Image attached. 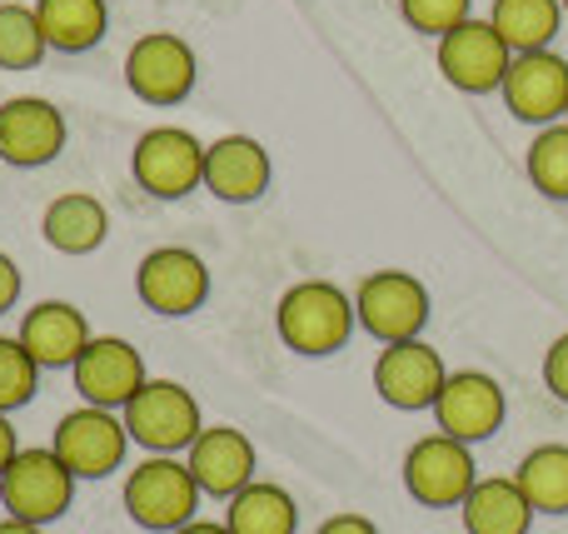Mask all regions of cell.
<instances>
[{
	"label": "cell",
	"instance_id": "obj_1",
	"mask_svg": "<svg viewBox=\"0 0 568 534\" xmlns=\"http://www.w3.org/2000/svg\"><path fill=\"white\" fill-rule=\"evenodd\" d=\"M354 325H359L354 320V295H344L329 280H300L275 305V330L284 350H294L304 360H324L334 350H344Z\"/></svg>",
	"mask_w": 568,
	"mask_h": 534
},
{
	"label": "cell",
	"instance_id": "obj_2",
	"mask_svg": "<svg viewBox=\"0 0 568 534\" xmlns=\"http://www.w3.org/2000/svg\"><path fill=\"white\" fill-rule=\"evenodd\" d=\"M125 515L135 520L140 530H155V534H175L180 525H190L200 510V485L190 475L185 460L175 455H145L135 470L125 475Z\"/></svg>",
	"mask_w": 568,
	"mask_h": 534
},
{
	"label": "cell",
	"instance_id": "obj_3",
	"mask_svg": "<svg viewBox=\"0 0 568 534\" xmlns=\"http://www.w3.org/2000/svg\"><path fill=\"white\" fill-rule=\"evenodd\" d=\"M120 420H125L130 440L140 450H150V455H185L200 440V430H205L200 400L175 380H145L135 390V400L120 410Z\"/></svg>",
	"mask_w": 568,
	"mask_h": 534
},
{
	"label": "cell",
	"instance_id": "obj_4",
	"mask_svg": "<svg viewBox=\"0 0 568 534\" xmlns=\"http://www.w3.org/2000/svg\"><path fill=\"white\" fill-rule=\"evenodd\" d=\"M130 175L155 200H185L205 185V140L185 125H155L135 140Z\"/></svg>",
	"mask_w": 568,
	"mask_h": 534
},
{
	"label": "cell",
	"instance_id": "obj_5",
	"mask_svg": "<svg viewBox=\"0 0 568 534\" xmlns=\"http://www.w3.org/2000/svg\"><path fill=\"white\" fill-rule=\"evenodd\" d=\"M354 320L369 330L379 345H399V340H419L429 325V290L414 280L409 270H374L354 290Z\"/></svg>",
	"mask_w": 568,
	"mask_h": 534
},
{
	"label": "cell",
	"instance_id": "obj_6",
	"mask_svg": "<svg viewBox=\"0 0 568 534\" xmlns=\"http://www.w3.org/2000/svg\"><path fill=\"white\" fill-rule=\"evenodd\" d=\"M75 485L80 480L65 470V460L50 445H36V450H20L6 465V475H0V505L16 520L50 525V520H60L75 505Z\"/></svg>",
	"mask_w": 568,
	"mask_h": 534
},
{
	"label": "cell",
	"instance_id": "obj_7",
	"mask_svg": "<svg viewBox=\"0 0 568 534\" xmlns=\"http://www.w3.org/2000/svg\"><path fill=\"white\" fill-rule=\"evenodd\" d=\"M479 485V465H474V445L449 435H424L404 455V490L414 505L424 510H459L464 495Z\"/></svg>",
	"mask_w": 568,
	"mask_h": 534
},
{
	"label": "cell",
	"instance_id": "obj_8",
	"mask_svg": "<svg viewBox=\"0 0 568 534\" xmlns=\"http://www.w3.org/2000/svg\"><path fill=\"white\" fill-rule=\"evenodd\" d=\"M130 445H135V440H130L120 410H100V405H80V410H70V415H60L55 440H50V450L65 460V470L75 480L115 475V470L125 465Z\"/></svg>",
	"mask_w": 568,
	"mask_h": 534
},
{
	"label": "cell",
	"instance_id": "obj_9",
	"mask_svg": "<svg viewBox=\"0 0 568 534\" xmlns=\"http://www.w3.org/2000/svg\"><path fill=\"white\" fill-rule=\"evenodd\" d=\"M200 80V60L185 46V36L170 30H145L135 46L125 50V85L145 105H180Z\"/></svg>",
	"mask_w": 568,
	"mask_h": 534
},
{
	"label": "cell",
	"instance_id": "obj_10",
	"mask_svg": "<svg viewBox=\"0 0 568 534\" xmlns=\"http://www.w3.org/2000/svg\"><path fill=\"white\" fill-rule=\"evenodd\" d=\"M509 415V400H504V385L489 375V370H449L439 400H434V425L439 435L464 440V445H479Z\"/></svg>",
	"mask_w": 568,
	"mask_h": 534
},
{
	"label": "cell",
	"instance_id": "obj_11",
	"mask_svg": "<svg viewBox=\"0 0 568 534\" xmlns=\"http://www.w3.org/2000/svg\"><path fill=\"white\" fill-rule=\"evenodd\" d=\"M514 66V50L504 46V36L489 26V20H464L449 36H439V75L449 80L464 95H489V90L504 85Z\"/></svg>",
	"mask_w": 568,
	"mask_h": 534
},
{
	"label": "cell",
	"instance_id": "obj_12",
	"mask_svg": "<svg viewBox=\"0 0 568 534\" xmlns=\"http://www.w3.org/2000/svg\"><path fill=\"white\" fill-rule=\"evenodd\" d=\"M135 295L145 300V310L165 320H180V315H195L200 305L210 300V270L195 250L185 245H160L140 260L135 270Z\"/></svg>",
	"mask_w": 568,
	"mask_h": 534
},
{
	"label": "cell",
	"instance_id": "obj_13",
	"mask_svg": "<svg viewBox=\"0 0 568 534\" xmlns=\"http://www.w3.org/2000/svg\"><path fill=\"white\" fill-rule=\"evenodd\" d=\"M444 380H449V370H444V355L429 345V340L384 345L379 360H374V395H379L389 410H404V415L434 410Z\"/></svg>",
	"mask_w": 568,
	"mask_h": 534
},
{
	"label": "cell",
	"instance_id": "obj_14",
	"mask_svg": "<svg viewBox=\"0 0 568 534\" xmlns=\"http://www.w3.org/2000/svg\"><path fill=\"white\" fill-rule=\"evenodd\" d=\"M70 380H75V395L85 405L125 410L150 375H145V355L125 335H95L85 345V355L70 365Z\"/></svg>",
	"mask_w": 568,
	"mask_h": 534
},
{
	"label": "cell",
	"instance_id": "obj_15",
	"mask_svg": "<svg viewBox=\"0 0 568 534\" xmlns=\"http://www.w3.org/2000/svg\"><path fill=\"white\" fill-rule=\"evenodd\" d=\"M504 105L524 125H559L568 120V60L554 50H524L504 75Z\"/></svg>",
	"mask_w": 568,
	"mask_h": 534
},
{
	"label": "cell",
	"instance_id": "obj_16",
	"mask_svg": "<svg viewBox=\"0 0 568 534\" xmlns=\"http://www.w3.org/2000/svg\"><path fill=\"white\" fill-rule=\"evenodd\" d=\"M65 150V115L45 95H10L0 105V160L16 170H40Z\"/></svg>",
	"mask_w": 568,
	"mask_h": 534
},
{
	"label": "cell",
	"instance_id": "obj_17",
	"mask_svg": "<svg viewBox=\"0 0 568 534\" xmlns=\"http://www.w3.org/2000/svg\"><path fill=\"white\" fill-rule=\"evenodd\" d=\"M185 465L195 475L200 495H215V500H235L240 490L255 480V445H250L245 430L235 425H205L200 440L185 450Z\"/></svg>",
	"mask_w": 568,
	"mask_h": 534
},
{
	"label": "cell",
	"instance_id": "obj_18",
	"mask_svg": "<svg viewBox=\"0 0 568 534\" xmlns=\"http://www.w3.org/2000/svg\"><path fill=\"white\" fill-rule=\"evenodd\" d=\"M16 340L30 350V360L40 370H70L95 335H90V320L80 305H70V300H40V305L26 310Z\"/></svg>",
	"mask_w": 568,
	"mask_h": 534
},
{
	"label": "cell",
	"instance_id": "obj_19",
	"mask_svg": "<svg viewBox=\"0 0 568 534\" xmlns=\"http://www.w3.org/2000/svg\"><path fill=\"white\" fill-rule=\"evenodd\" d=\"M270 150L255 135H220L215 145H205V190L225 205H250L270 190Z\"/></svg>",
	"mask_w": 568,
	"mask_h": 534
},
{
	"label": "cell",
	"instance_id": "obj_20",
	"mask_svg": "<svg viewBox=\"0 0 568 534\" xmlns=\"http://www.w3.org/2000/svg\"><path fill=\"white\" fill-rule=\"evenodd\" d=\"M40 235H45V245L60 250V255H90V250H100L110 235V210L100 205L95 195H85V190H65V195H55L45 205Z\"/></svg>",
	"mask_w": 568,
	"mask_h": 534
},
{
	"label": "cell",
	"instance_id": "obj_21",
	"mask_svg": "<svg viewBox=\"0 0 568 534\" xmlns=\"http://www.w3.org/2000/svg\"><path fill=\"white\" fill-rule=\"evenodd\" d=\"M464 530L469 534H529L534 530V505L524 500L514 475H489L464 495L459 505Z\"/></svg>",
	"mask_w": 568,
	"mask_h": 534
},
{
	"label": "cell",
	"instance_id": "obj_22",
	"mask_svg": "<svg viewBox=\"0 0 568 534\" xmlns=\"http://www.w3.org/2000/svg\"><path fill=\"white\" fill-rule=\"evenodd\" d=\"M36 20L45 30V46L60 56H85L105 40L110 6L105 0H36Z\"/></svg>",
	"mask_w": 568,
	"mask_h": 534
},
{
	"label": "cell",
	"instance_id": "obj_23",
	"mask_svg": "<svg viewBox=\"0 0 568 534\" xmlns=\"http://www.w3.org/2000/svg\"><path fill=\"white\" fill-rule=\"evenodd\" d=\"M225 525L230 534H294L300 530V505L284 485L250 480L235 500H225Z\"/></svg>",
	"mask_w": 568,
	"mask_h": 534
},
{
	"label": "cell",
	"instance_id": "obj_24",
	"mask_svg": "<svg viewBox=\"0 0 568 534\" xmlns=\"http://www.w3.org/2000/svg\"><path fill=\"white\" fill-rule=\"evenodd\" d=\"M489 26L499 30L514 56H524V50H549L564 26V6L559 0H494Z\"/></svg>",
	"mask_w": 568,
	"mask_h": 534
},
{
	"label": "cell",
	"instance_id": "obj_25",
	"mask_svg": "<svg viewBox=\"0 0 568 534\" xmlns=\"http://www.w3.org/2000/svg\"><path fill=\"white\" fill-rule=\"evenodd\" d=\"M534 515H568V445H539L514 470Z\"/></svg>",
	"mask_w": 568,
	"mask_h": 534
},
{
	"label": "cell",
	"instance_id": "obj_26",
	"mask_svg": "<svg viewBox=\"0 0 568 534\" xmlns=\"http://www.w3.org/2000/svg\"><path fill=\"white\" fill-rule=\"evenodd\" d=\"M45 30L36 20V6L6 0L0 6V70H36L45 60Z\"/></svg>",
	"mask_w": 568,
	"mask_h": 534
},
{
	"label": "cell",
	"instance_id": "obj_27",
	"mask_svg": "<svg viewBox=\"0 0 568 534\" xmlns=\"http://www.w3.org/2000/svg\"><path fill=\"white\" fill-rule=\"evenodd\" d=\"M524 170H529L534 190L549 200H568V120L559 125H544L534 135L529 155H524Z\"/></svg>",
	"mask_w": 568,
	"mask_h": 534
},
{
	"label": "cell",
	"instance_id": "obj_28",
	"mask_svg": "<svg viewBox=\"0 0 568 534\" xmlns=\"http://www.w3.org/2000/svg\"><path fill=\"white\" fill-rule=\"evenodd\" d=\"M40 385V365L30 360V350L16 335H0V415L30 405Z\"/></svg>",
	"mask_w": 568,
	"mask_h": 534
},
{
	"label": "cell",
	"instance_id": "obj_29",
	"mask_svg": "<svg viewBox=\"0 0 568 534\" xmlns=\"http://www.w3.org/2000/svg\"><path fill=\"white\" fill-rule=\"evenodd\" d=\"M399 16L409 30H419V36H449L454 26H464V20L474 16V0H399Z\"/></svg>",
	"mask_w": 568,
	"mask_h": 534
},
{
	"label": "cell",
	"instance_id": "obj_30",
	"mask_svg": "<svg viewBox=\"0 0 568 534\" xmlns=\"http://www.w3.org/2000/svg\"><path fill=\"white\" fill-rule=\"evenodd\" d=\"M544 385H549V395L559 405H568V335H559L544 350Z\"/></svg>",
	"mask_w": 568,
	"mask_h": 534
},
{
	"label": "cell",
	"instance_id": "obj_31",
	"mask_svg": "<svg viewBox=\"0 0 568 534\" xmlns=\"http://www.w3.org/2000/svg\"><path fill=\"white\" fill-rule=\"evenodd\" d=\"M314 534H379V525H374L369 515H349V510H344V515H329L324 520L320 530Z\"/></svg>",
	"mask_w": 568,
	"mask_h": 534
},
{
	"label": "cell",
	"instance_id": "obj_32",
	"mask_svg": "<svg viewBox=\"0 0 568 534\" xmlns=\"http://www.w3.org/2000/svg\"><path fill=\"white\" fill-rule=\"evenodd\" d=\"M16 300H20V265L0 250V315L6 310H16Z\"/></svg>",
	"mask_w": 568,
	"mask_h": 534
},
{
	"label": "cell",
	"instance_id": "obj_33",
	"mask_svg": "<svg viewBox=\"0 0 568 534\" xmlns=\"http://www.w3.org/2000/svg\"><path fill=\"white\" fill-rule=\"evenodd\" d=\"M20 455V440H16V425H10V415H0V475H6V465Z\"/></svg>",
	"mask_w": 568,
	"mask_h": 534
},
{
	"label": "cell",
	"instance_id": "obj_34",
	"mask_svg": "<svg viewBox=\"0 0 568 534\" xmlns=\"http://www.w3.org/2000/svg\"><path fill=\"white\" fill-rule=\"evenodd\" d=\"M175 534H230L225 520H190V525H180Z\"/></svg>",
	"mask_w": 568,
	"mask_h": 534
},
{
	"label": "cell",
	"instance_id": "obj_35",
	"mask_svg": "<svg viewBox=\"0 0 568 534\" xmlns=\"http://www.w3.org/2000/svg\"><path fill=\"white\" fill-rule=\"evenodd\" d=\"M0 534H45V525H30V520L6 515V520H0Z\"/></svg>",
	"mask_w": 568,
	"mask_h": 534
},
{
	"label": "cell",
	"instance_id": "obj_36",
	"mask_svg": "<svg viewBox=\"0 0 568 534\" xmlns=\"http://www.w3.org/2000/svg\"><path fill=\"white\" fill-rule=\"evenodd\" d=\"M559 6H564V16H568V0H559Z\"/></svg>",
	"mask_w": 568,
	"mask_h": 534
}]
</instances>
